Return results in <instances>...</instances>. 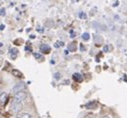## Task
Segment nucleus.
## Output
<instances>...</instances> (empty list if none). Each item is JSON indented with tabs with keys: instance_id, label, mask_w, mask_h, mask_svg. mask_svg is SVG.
I'll return each instance as SVG.
<instances>
[{
	"instance_id": "10",
	"label": "nucleus",
	"mask_w": 127,
	"mask_h": 118,
	"mask_svg": "<svg viewBox=\"0 0 127 118\" xmlns=\"http://www.w3.org/2000/svg\"><path fill=\"white\" fill-rule=\"evenodd\" d=\"M12 73H13L14 75H16L17 77H19V78H22V77H23V74H22L20 71H18V70H13Z\"/></svg>"
},
{
	"instance_id": "14",
	"label": "nucleus",
	"mask_w": 127,
	"mask_h": 118,
	"mask_svg": "<svg viewBox=\"0 0 127 118\" xmlns=\"http://www.w3.org/2000/svg\"><path fill=\"white\" fill-rule=\"evenodd\" d=\"M54 76H55V79H59L60 78V74L59 73H55Z\"/></svg>"
},
{
	"instance_id": "19",
	"label": "nucleus",
	"mask_w": 127,
	"mask_h": 118,
	"mask_svg": "<svg viewBox=\"0 0 127 118\" xmlns=\"http://www.w3.org/2000/svg\"><path fill=\"white\" fill-rule=\"evenodd\" d=\"M86 118H92V117H90V116H88V117H86Z\"/></svg>"
},
{
	"instance_id": "1",
	"label": "nucleus",
	"mask_w": 127,
	"mask_h": 118,
	"mask_svg": "<svg viewBox=\"0 0 127 118\" xmlns=\"http://www.w3.org/2000/svg\"><path fill=\"white\" fill-rule=\"evenodd\" d=\"M27 94L26 92L22 91V92H18L16 94H14V98H13V103H21L26 99Z\"/></svg>"
},
{
	"instance_id": "18",
	"label": "nucleus",
	"mask_w": 127,
	"mask_h": 118,
	"mask_svg": "<svg viewBox=\"0 0 127 118\" xmlns=\"http://www.w3.org/2000/svg\"><path fill=\"white\" fill-rule=\"evenodd\" d=\"M103 118H110V117H109V116H104Z\"/></svg>"
},
{
	"instance_id": "16",
	"label": "nucleus",
	"mask_w": 127,
	"mask_h": 118,
	"mask_svg": "<svg viewBox=\"0 0 127 118\" xmlns=\"http://www.w3.org/2000/svg\"><path fill=\"white\" fill-rule=\"evenodd\" d=\"M104 51H108V46H105L104 47Z\"/></svg>"
},
{
	"instance_id": "4",
	"label": "nucleus",
	"mask_w": 127,
	"mask_h": 118,
	"mask_svg": "<svg viewBox=\"0 0 127 118\" xmlns=\"http://www.w3.org/2000/svg\"><path fill=\"white\" fill-rule=\"evenodd\" d=\"M40 51L47 54L50 52V46L47 44H42V45H40Z\"/></svg>"
},
{
	"instance_id": "9",
	"label": "nucleus",
	"mask_w": 127,
	"mask_h": 118,
	"mask_svg": "<svg viewBox=\"0 0 127 118\" xmlns=\"http://www.w3.org/2000/svg\"><path fill=\"white\" fill-rule=\"evenodd\" d=\"M33 56L37 59V60H43V59H44L43 55H41L40 53H37V52H34V53H33Z\"/></svg>"
},
{
	"instance_id": "3",
	"label": "nucleus",
	"mask_w": 127,
	"mask_h": 118,
	"mask_svg": "<svg viewBox=\"0 0 127 118\" xmlns=\"http://www.w3.org/2000/svg\"><path fill=\"white\" fill-rule=\"evenodd\" d=\"M11 108H12V111H13V112L18 113V112L22 109V104H21V103H13V102H12Z\"/></svg>"
},
{
	"instance_id": "17",
	"label": "nucleus",
	"mask_w": 127,
	"mask_h": 118,
	"mask_svg": "<svg viewBox=\"0 0 127 118\" xmlns=\"http://www.w3.org/2000/svg\"><path fill=\"white\" fill-rule=\"evenodd\" d=\"M117 5H118V1H116L115 4H113V6H117Z\"/></svg>"
},
{
	"instance_id": "15",
	"label": "nucleus",
	"mask_w": 127,
	"mask_h": 118,
	"mask_svg": "<svg viewBox=\"0 0 127 118\" xmlns=\"http://www.w3.org/2000/svg\"><path fill=\"white\" fill-rule=\"evenodd\" d=\"M3 29H4V25H1L0 26V30H3Z\"/></svg>"
},
{
	"instance_id": "11",
	"label": "nucleus",
	"mask_w": 127,
	"mask_h": 118,
	"mask_svg": "<svg viewBox=\"0 0 127 118\" xmlns=\"http://www.w3.org/2000/svg\"><path fill=\"white\" fill-rule=\"evenodd\" d=\"M89 38H90V35H89L88 33H86V32H85V33H83V34H82V39H83V40L87 41V40H89Z\"/></svg>"
},
{
	"instance_id": "5",
	"label": "nucleus",
	"mask_w": 127,
	"mask_h": 118,
	"mask_svg": "<svg viewBox=\"0 0 127 118\" xmlns=\"http://www.w3.org/2000/svg\"><path fill=\"white\" fill-rule=\"evenodd\" d=\"M15 118H32V116H31L29 113L22 112V113H18V114L16 115Z\"/></svg>"
},
{
	"instance_id": "2",
	"label": "nucleus",
	"mask_w": 127,
	"mask_h": 118,
	"mask_svg": "<svg viewBox=\"0 0 127 118\" xmlns=\"http://www.w3.org/2000/svg\"><path fill=\"white\" fill-rule=\"evenodd\" d=\"M24 89H25V84H24L23 82H19V83L15 84L14 87H12L11 92H12L13 94H16V93H18V92L24 91Z\"/></svg>"
},
{
	"instance_id": "13",
	"label": "nucleus",
	"mask_w": 127,
	"mask_h": 118,
	"mask_svg": "<svg viewBox=\"0 0 127 118\" xmlns=\"http://www.w3.org/2000/svg\"><path fill=\"white\" fill-rule=\"evenodd\" d=\"M79 17H80V18H86V15H85L84 13H80V14H79Z\"/></svg>"
},
{
	"instance_id": "12",
	"label": "nucleus",
	"mask_w": 127,
	"mask_h": 118,
	"mask_svg": "<svg viewBox=\"0 0 127 118\" xmlns=\"http://www.w3.org/2000/svg\"><path fill=\"white\" fill-rule=\"evenodd\" d=\"M55 46H56V47H60V46H63V42H56Z\"/></svg>"
},
{
	"instance_id": "6",
	"label": "nucleus",
	"mask_w": 127,
	"mask_h": 118,
	"mask_svg": "<svg viewBox=\"0 0 127 118\" xmlns=\"http://www.w3.org/2000/svg\"><path fill=\"white\" fill-rule=\"evenodd\" d=\"M72 78H73V80L76 81V82H81V81L83 80V77H82L81 74H79V73H74L73 76H72Z\"/></svg>"
},
{
	"instance_id": "7",
	"label": "nucleus",
	"mask_w": 127,
	"mask_h": 118,
	"mask_svg": "<svg viewBox=\"0 0 127 118\" xmlns=\"http://www.w3.org/2000/svg\"><path fill=\"white\" fill-rule=\"evenodd\" d=\"M17 55H18V50L16 48H11L10 49V56H11V58L15 59L17 57Z\"/></svg>"
},
{
	"instance_id": "8",
	"label": "nucleus",
	"mask_w": 127,
	"mask_h": 118,
	"mask_svg": "<svg viewBox=\"0 0 127 118\" xmlns=\"http://www.w3.org/2000/svg\"><path fill=\"white\" fill-rule=\"evenodd\" d=\"M6 99H7V94L5 92H3L1 95H0V102H1L2 104H4V102H5Z\"/></svg>"
}]
</instances>
